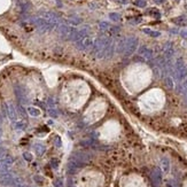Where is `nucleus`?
<instances>
[{
  "mask_svg": "<svg viewBox=\"0 0 187 187\" xmlns=\"http://www.w3.org/2000/svg\"><path fill=\"white\" fill-rule=\"evenodd\" d=\"M142 31L148 35V36H150V37H154V38H157V37H160L161 33L159 31H155V30H152V29H148V28H145V29H142Z\"/></svg>",
  "mask_w": 187,
  "mask_h": 187,
  "instance_id": "obj_11",
  "label": "nucleus"
},
{
  "mask_svg": "<svg viewBox=\"0 0 187 187\" xmlns=\"http://www.w3.org/2000/svg\"><path fill=\"white\" fill-rule=\"evenodd\" d=\"M125 44H126V38H122V39L117 42V47H116V51L117 53H124V50H125Z\"/></svg>",
  "mask_w": 187,
  "mask_h": 187,
  "instance_id": "obj_10",
  "label": "nucleus"
},
{
  "mask_svg": "<svg viewBox=\"0 0 187 187\" xmlns=\"http://www.w3.org/2000/svg\"><path fill=\"white\" fill-rule=\"evenodd\" d=\"M18 6H20V8H21V11H22L23 13H27L28 11L31 8V4H30V1H28V0H21V1L18 2Z\"/></svg>",
  "mask_w": 187,
  "mask_h": 187,
  "instance_id": "obj_9",
  "label": "nucleus"
},
{
  "mask_svg": "<svg viewBox=\"0 0 187 187\" xmlns=\"http://www.w3.org/2000/svg\"><path fill=\"white\" fill-rule=\"evenodd\" d=\"M15 93L18 96L20 100H25V99H27V94H25L24 87H22V86H20V85H17V86L15 87Z\"/></svg>",
  "mask_w": 187,
  "mask_h": 187,
  "instance_id": "obj_8",
  "label": "nucleus"
},
{
  "mask_svg": "<svg viewBox=\"0 0 187 187\" xmlns=\"http://www.w3.org/2000/svg\"><path fill=\"white\" fill-rule=\"evenodd\" d=\"M42 18H45L47 22H50L51 24H53L54 27H56L59 24V22H60L57 15H55L52 12H45V13L42 14Z\"/></svg>",
  "mask_w": 187,
  "mask_h": 187,
  "instance_id": "obj_5",
  "label": "nucleus"
},
{
  "mask_svg": "<svg viewBox=\"0 0 187 187\" xmlns=\"http://www.w3.org/2000/svg\"><path fill=\"white\" fill-rule=\"evenodd\" d=\"M99 27H100V29L102 30V31H107V30H109L110 29V24L108 23V22H106V21H102V22H100V24H99Z\"/></svg>",
  "mask_w": 187,
  "mask_h": 187,
  "instance_id": "obj_16",
  "label": "nucleus"
},
{
  "mask_svg": "<svg viewBox=\"0 0 187 187\" xmlns=\"http://www.w3.org/2000/svg\"><path fill=\"white\" fill-rule=\"evenodd\" d=\"M76 47L78 50H80V51H85V50L92 48L93 47V40L91 39L89 36H86V37H84V38L76 41Z\"/></svg>",
  "mask_w": 187,
  "mask_h": 187,
  "instance_id": "obj_4",
  "label": "nucleus"
},
{
  "mask_svg": "<svg viewBox=\"0 0 187 187\" xmlns=\"http://www.w3.org/2000/svg\"><path fill=\"white\" fill-rule=\"evenodd\" d=\"M116 1L120 2V4H129L130 0H116Z\"/></svg>",
  "mask_w": 187,
  "mask_h": 187,
  "instance_id": "obj_22",
  "label": "nucleus"
},
{
  "mask_svg": "<svg viewBox=\"0 0 187 187\" xmlns=\"http://www.w3.org/2000/svg\"><path fill=\"white\" fill-rule=\"evenodd\" d=\"M171 32H174V33H177L178 31H177V29H171Z\"/></svg>",
  "mask_w": 187,
  "mask_h": 187,
  "instance_id": "obj_24",
  "label": "nucleus"
},
{
  "mask_svg": "<svg viewBox=\"0 0 187 187\" xmlns=\"http://www.w3.org/2000/svg\"><path fill=\"white\" fill-rule=\"evenodd\" d=\"M134 5L138 6V7H140V8H144V7H146V1L145 0H137L134 2Z\"/></svg>",
  "mask_w": 187,
  "mask_h": 187,
  "instance_id": "obj_18",
  "label": "nucleus"
},
{
  "mask_svg": "<svg viewBox=\"0 0 187 187\" xmlns=\"http://www.w3.org/2000/svg\"><path fill=\"white\" fill-rule=\"evenodd\" d=\"M184 81H183V92L184 93H187V77L184 78Z\"/></svg>",
  "mask_w": 187,
  "mask_h": 187,
  "instance_id": "obj_20",
  "label": "nucleus"
},
{
  "mask_svg": "<svg viewBox=\"0 0 187 187\" xmlns=\"http://www.w3.org/2000/svg\"><path fill=\"white\" fill-rule=\"evenodd\" d=\"M174 53V48H172V45H171V44H168V46H166V48H165V52H164L165 57H166V59H171Z\"/></svg>",
  "mask_w": 187,
  "mask_h": 187,
  "instance_id": "obj_13",
  "label": "nucleus"
},
{
  "mask_svg": "<svg viewBox=\"0 0 187 187\" xmlns=\"http://www.w3.org/2000/svg\"><path fill=\"white\" fill-rule=\"evenodd\" d=\"M174 75L179 80H183L185 77H187V69L181 59H178L174 63Z\"/></svg>",
  "mask_w": 187,
  "mask_h": 187,
  "instance_id": "obj_3",
  "label": "nucleus"
},
{
  "mask_svg": "<svg viewBox=\"0 0 187 187\" xmlns=\"http://www.w3.org/2000/svg\"><path fill=\"white\" fill-rule=\"evenodd\" d=\"M139 55L140 56H142L145 60H150V59H153V55H154V53H153V51L150 50V48H148V47H146V46H141L140 48H139Z\"/></svg>",
  "mask_w": 187,
  "mask_h": 187,
  "instance_id": "obj_7",
  "label": "nucleus"
},
{
  "mask_svg": "<svg viewBox=\"0 0 187 187\" xmlns=\"http://www.w3.org/2000/svg\"><path fill=\"white\" fill-rule=\"evenodd\" d=\"M29 113L32 115V116H38L40 114V111L36 108H29Z\"/></svg>",
  "mask_w": 187,
  "mask_h": 187,
  "instance_id": "obj_19",
  "label": "nucleus"
},
{
  "mask_svg": "<svg viewBox=\"0 0 187 187\" xmlns=\"http://www.w3.org/2000/svg\"><path fill=\"white\" fill-rule=\"evenodd\" d=\"M109 18L114 22H120V15L118 13H110L109 14Z\"/></svg>",
  "mask_w": 187,
  "mask_h": 187,
  "instance_id": "obj_15",
  "label": "nucleus"
},
{
  "mask_svg": "<svg viewBox=\"0 0 187 187\" xmlns=\"http://www.w3.org/2000/svg\"><path fill=\"white\" fill-rule=\"evenodd\" d=\"M164 1H165V0H154L155 4H163Z\"/></svg>",
  "mask_w": 187,
  "mask_h": 187,
  "instance_id": "obj_23",
  "label": "nucleus"
},
{
  "mask_svg": "<svg viewBox=\"0 0 187 187\" xmlns=\"http://www.w3.org/2000/svg\"><path fill=\"white\" fill-rule=\"evenodd\" d=\"M138 47V38L135 37H129L126 38V44H125V50H124V55L125 56H131L132 54L137 51Z\"/></svg>",
  "mask_w": 187,
  "mask_h": 187,
  "instance_id": "obj_2",
  "label": "nucleus"
},
{
  "mask_svg": "<svg viewBox=\"0 0 187 187\" xmlns=\"http://www.w3.org/2000/svg\"><path fill=\"white\" fill-rule=\"evenodd\" d=\"M174 21V23H176V24H178V25H185L187 22L186 17H184V16H179V17H176V18H174L172 20Z\"/></svg>",
  "mask_w": 187,
  "mask_h": 187,
  "instance_id": "obj_14",
  "label": "nucleus"
},
{
  "mask_svg": "<svg viewBox=\"0 0 187 187\" xmlns=\"http://www.w3.org/2000/svg\"><path fill=\"white\" fill-rule=\"evenodd\" d=\"M180 36L184 38V39H187V30L184 29V30H180Z\"/></svg>",
  "mask_w": 187,
  "mask_h": 187,
  "instance_id": "obj_21",
  "label": "nucleus"
},
{
  "mask_svg": "<svg viewBox=\"0 0 187 187\" xmlns=\"http://www.w3.org/2000/svg\"><path fill=\"white\" fill-rule=\"evenodd\" d=\"M57 30H59V35H60L61 38L68 39V37L70 35V31H71V28H69L67 24H59Z\"/></svg>",
  "mask_w": 187,
  "mask_h": 187,
  "instance_id": "obj_6",
  "label": "nucleus"
},
{
  "mask_svg": "<svg viewBox=\"0 0 187 187\" xmlns=\"http://www.w3.org/2000/svg\"><path fill=\"white\" fill-rule=\"evenodd\" d=\"M101 179L99 174H95L92 171H86L78 176V187H101Z\"/></svg>",
  "mask_w": 187,
  "mask_h": 187,
  "instance_id": "obj_1",
  "label": "nucleus"
},
{
  "mask_svg": "<svg viewBox=\"0 0 187 187\" xmlns=\"http://www.w3.org/2000/svg\"><path fill=\"white\" fill-rule=\"evenodd\" d=\"M165 84H166V86H168L169 89H174V79H172L171 77H166V78H165Z\"/></svg>",
  "mask_w": 187,
  "mask_h": 187,
  "instance_id": "obj_17",
  "label": "nucleus"
},
{
  "mask_svg": "<svg viewBox=\"0 0 187 187\" xmlns=\"http://www.w3.org/2000/svg\"><path fill=\"white\" fill-rule=\"evenodd\" d=\"M68 22H69V23H71V24H74V25H78V24L81 23V18H79L78 16L71 15V16H69V17H68Z\"/></svg>",
  "mask_w": 187,
  "mask_h": 187,
  "instance_id": "obj_12",
  "label": "nucleus"
}]
</instances>
